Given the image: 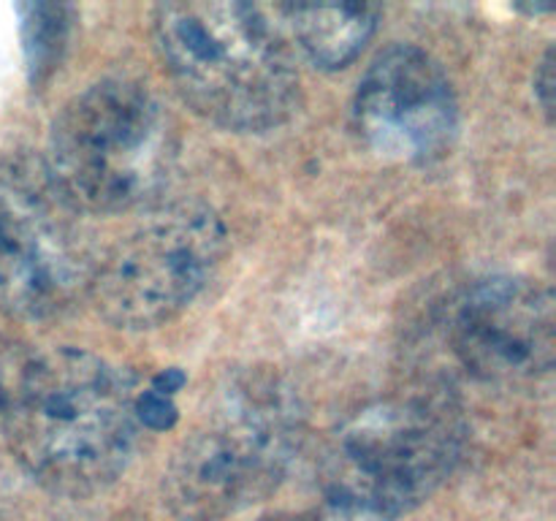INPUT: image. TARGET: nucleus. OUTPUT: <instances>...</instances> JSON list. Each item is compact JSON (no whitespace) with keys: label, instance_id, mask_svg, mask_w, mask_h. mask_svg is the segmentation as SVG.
<instances>
[{"label":"nucleus","instance_id":"f257e3e1","mask_svg":"<svg viewBox=\"0 0 556 521\" xmlns=\"http://www.w3.org/2000/svg\"><path fill=\"white\" fill-rule=\"evenodd\" d=\"M139 429L130 380L81 347L27 356L0 421L22 470L71 499L101 494L128 470Z\"/></svg>","mask_w":556,"mask_h":521},{"label":"nucleus","instance_id":"f03ea898","mask_svg":"<svg viewBox=\"0 0 556 521\" xmlns=\"http://www.w3.org/2000/svg\"><path fill=\"white\" fill-rule=\"evenodd\" d=\"M467 421L440 389L391 391L326 437L315 467L320 521H396L427 503L465 456Z\"/></svg>","mask_w":556,"mask_h":521},{"label":"nucleus","instance_id":"7ed1b4c3","mask_svg":"<svg viewBox=\"0 0 556 521\" xmlns=\"http://www.w3.org/2000/svg\"><path fill=\"white\" fill-rule=\"evenodd\" d=\"M155 49L182 101L233 134L280 128L299 109V58L258 3H163Z\"/></svg>","mask_w":556,"mask_h":521},{"label":"nucleus","instance_id":"20e7f679","mask_svg":"<svg viewBox=\"0 0 556 521\" xmlns=\"http://www.w3.org/2000/svg\"><path fill=\"white\" fill-rule=\"evenodd\" d=\"M302 440V405L280 374H231L168 459L163 505L177 521L242 513L280 488Z\"/></svg>","mask_w":556,"mask_h":521},{"label":"nucleus","instance_id":"39448f33","mask_svg":"<svg viewBox=\"0 0 556 521\" xmlns=\"http://www.w3.org/2000/svg\"><path fill=\"white\" fill-rule=\"evenodd\" d=\"M177 155V125L161 98L117 76L96 81L60 109L43 161L79 209L117 215L155 206Z\"/></svg>","mask_w":556,"mask_h":521},{"label":"nucleus","instance_id":"423d86ee","mask_svg":"<svg viewBox=\"0 0 556 521\" xmlns=\"http://www.w3.org/2000/svg\"><path fill=\"white\" fill-rule=\"evenodd\" d=\"M98 250L87 212L43 155L0 152V313L43 320L90 291Z\"/></svg>","mask_w":556,"mask_h":521},{"label":"nucleus","instance_id":"0eeeda50","mask_svg":"<svg viewBox=\"0 0 556 521\" xmlns=\"http://www.w3.org/2000/svg\"><path fill=\"white\" fill-rule=\"evenodd\" d=\"M226 253V223L210 204H155L98 255L87 296L117 329H157L199 298Z\"/></svg>","mask_w":556,"mask_h":521},{"label":"nucleus","instance_id":"6e6552de","mask_svg":"<svg viewBox=\"0 0 556 521\" xmlns=\"http://www.w3.org/2000/svg\"><path fill=\"white\" fill-rule=\"evenodd\" d=\"M445 342L456 364L481 383H535L554 369L552 291L516 275L472 282L451 302Z\"/></svg>","mask_w":556,"mask_h":521},{"label":"nucleus","instance_id":"1a4fd4ad","mask_svg":"<svg viewBox=\"0 0 556 521\" xmlns=\"http://www.w3.org/2000/svg\"><path fill=\"white\" fill-rule=\"evenodd\" d=\"M353 130L386 161L443 157L459 130V103L443 65L413 43L380 52L353 96Z\"/></svg>","mask_w":556,"mask_h":521},{"label":"nucleus","instance_id":"9d476101","mask_svg":"<svg viewBox=\"0 0 556 521\" xmlns=\"http://www.w3.org/2000/svg\"><path fill=\"white\" fill-rule=\"evenodd\" d=\"M296 58L315 68L351 65L378 30L380 11L369 3H275L266 5Z\"/></svg>","mask_w":556,"mask_h":521},{"label":"nucleus","instance_id":"9b49d317","mask_svg":"<svg viewBox=\"0 0 556 521\" xmlns=\"http://www.w3.org/2000/svg\"><path fill=\"white\" fill-rule=\"evenodd\" d=\"M25 14V52L30 81L41 87L58 68L63 58L65 41H68L71 9L60 3H33L22 5Z\"/></svg>","mask_w":556,"mask_h":521},{"label":"nucleus","instance_id":"f8f14e48","mask_svg":"<svg viewBox=\"0 0 556 521\" xmlns=\"http://www.w3.org/2000/svg\"><path fill=\"white\" fill-rule=\"evenodd\" d=\"M136 416L141 427L150 429H168L177 421V405L168 394L161 391H136Z\"/></svg>","mask_w":556,"mask_h":521},{"label":"nucleus","instance_id":"ddd939ff","mask_svg":"<svg viewBox=\"0 0 556 521\" xmlns=\"http://www.w3.org/2000/svg\"><path fill=\"white\" fill-rule=\"evenodd\" d=\"M25 361L27 356H22V353L11 345L9 336L0 331V421H3L5 405H9L11 391H14L16 378H20Z\"/></svg>","mask_w":556,"mask_h":521},{"label":"nucleus","instance_id":"4468645a","mask_svg":"<svg viewBox=\"0 0 556 521\" xmlns=\"http://www.w3.org/2000/svg\"><path fill=\"white\" fill-rule=\"evenodd\" d=\"M554 85H556V60H554V49H548L535 71V101L538 106L543 109L548 123L554 119Z\"/></svg>","mask_w":556,"mask_h":521},{"label":"nucleus","instance_id":"2eb2a0df","mask_svg":"<svg viewBox=\"0 0 556 521\" xmlns=\"http://www.w3.org/2000/svg\"><path fill=\"white\" fill-rule=\"evenodd\" d=\"M258 521H320L318 516H296V513H277V516H264Z\"/></svg>","mask_w":556,"mask_h":521}]
</instances>
